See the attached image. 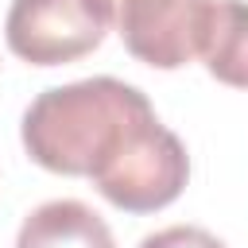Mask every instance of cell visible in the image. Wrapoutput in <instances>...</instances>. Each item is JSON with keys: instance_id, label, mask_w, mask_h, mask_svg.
Here are the masks:
<instances>
[{"instance_id": "6da1fadb", "label": "cell", "mask_w": 248, "mask_h": 248, "mask_svg": "<svg viewBox=\"0 0 248 248\" xmlns=\"http://www.w3.org/2000/svg\"><path fill=\"white\" fill-rule=\"evenodd\" d=\"M147 116L155 108L136 85L101 74L43 89L23 112L19 140L43 170L89 178Z\"/></svg>"}, {"instance_id": "7a4b0ae2", "label": "cell", "mask_w": 248, "mask_h": 248, "mask_svg": "<svg viewBox=\"0 0 248 248\" xmlns=\"http://www.w3.org/2000/svg\"><path fill=\"white\" fill-rule=\"evenodd\" d=\"M105 202H112L124 213H155L170 205L190 178V155L186 143L159 124V116L140 120L124 143L89 174Z\"/></svg>"}, {"instance_id": "3957f363", "label": "cell", "mask_w": 248, "mask_h": 248, "mask_svg": "<svg viewBox=\"0 0 248 248\" xmlns=\"http://www.w3.org/2000/svg\"><path fill=\"white\" fill-rule=\"evenodd\" d=\"M124 50L155 70H178L198 58L213 0H93Z\"/></svg>"}, {"instance_id": "277c9868", "label": "cell", "mask_w": 248, "mask_h": 248, "mask_svg": "<svg viewBox=\"0 0 248 248\" xmlns=\"http://www.w3.org/2000/svg\"><path fill=\"white\" fill-rule=\"evenodd\" d=\"M108 27L93 0H12L4 16L8 50L31 66L78 62L105 43Z\"/></svg>"}, {"instance_id": "5b68a950", "label": "cell", "mask_w": 248, "mask_h": 248, "mask_svg": "<svg viewBox=\"0 0 248 248\" xmlns=\"http://www.w3.org/2000/svg\"><path fill=\"white\" fill-rule=\"evenodd\" d=\"M16 248H116V240L93 205L78 198H54L23 217Z\"/></svg>"}, {"instance_id": "8992f818", "label": "cell", "mask_w": 248, "mask_h": 248, "mask_svg": "<svg viewBox=\"0 0 248 248\" xmlns=\"http://www.w3.org/2000/svg\"><path fill=\"white\" fill-rule=\"evenodd\" d=\"M198 58L232 89H248V0H213Z\"/></svg>"}, {"instance_id": "52a82bcc", "label": "cell", "mask_w": 248, "mask_h": 248, "mask_svg": "<svg viewBox=\"0 0 248 248\" xmlns=\"http://www.w3.org/2000/svg\"><path fill=\"white\" fill-rule=\"evenodd\" d=\"M140 248H225V240H217L202 225H167L159 232H147Z\"/></svg>"}]
</instances>
